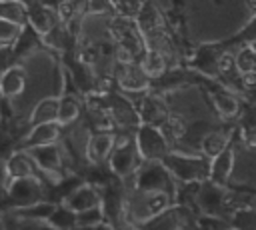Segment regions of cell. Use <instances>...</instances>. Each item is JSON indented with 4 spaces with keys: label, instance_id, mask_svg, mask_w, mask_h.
<instances>
[{
    "label": "cell",
    "instance_id": "1",
    "mask_svg": "<svg viewBox=\"0 0 256 230\" xmlns=\"http://www.w3.org/2000/svg\"><path fill=\"white\" fill-rule=\"evenodd\" d=\"M174 196L164 190H144V188H128L126 190V218L128 224L144 226L150 218L158 216L166 208L172 206Z\"/></svg>",
    "mask_w": 256,
    "mask_h": 230
},
{
    "label": "cell",
    "instance_id": "2",
    "mask_svg": "<svg viewBox=\"0 0 256 230\" xmlns=\"http://www.w3.org/2000/svg\"><path fill=\"white\" fill-rule=\"evenodd\" d=\"M162 162L178 182H204L210 176V164L200 156L170 150Z\"/></svg>",
    "mask_w": 256,
    "mask_h": 230
},
{
    "label": "cell",
    "instance_id": "3",
    "mask_svg": "<svg viewBox=\"0 0 256 230\" xmlns=\"http://www.w3.org/2000/svg\"><path fill=\"white\" fill-rule=\"evenodd\" d=\"M40 200H48V184L42 178H12L8 192H6V200L2 204L0 210L6 208H20V206H28Z\"/></svg>",
    "mask_w": 256,
    "mask_h": 230
},
{
    "label": "cell",
    "instance_id": "4",
    "mask_svg": "<svg viewBox=\"0 0 256 230\" xmlns=\"http://www.w3.org/2000/svg\"><path fill=\"white\" fill-rule=\"evenodd\" d=\"M136 146L142 160H164V156L170 152V142L162 134L160 126L144 122L136 128Z\"/></svg>",
    "mask_w": 256,
    "mask_h": 230
},
{
    "label": "cell",
    "instance_id": "5",
    "mask_svg": "<svg viewBox=\"0 0 256 230\" xmlns=\"http://www.w3.org/2000/svg\"><path fill=\"white\" fill-rule=\"evenodd\" d=\"M108 106H110V114L114 120V126L120 130H136L142 120H140V112L138 106L118 88L108 92Z\"/></svg>",
    "mask_w": 256,
    "mask_h": 230
},
{
    "label": "cell",
    "instance_id": "6",
    "mask_svg": "<svg viewBox=\"0 0 256 230\" xmlns=\"http://www.w3.org/2000/svg\"><path fill=\"white\" fill-rule=\"evenodd\" d=\"M114 82L116 88L122 92H142V90H150V76L144 72L142 64L136 62H128V64H118L114 68Z\"/></svg>",
    "mask_w": 256,
    "mask_h": 230
},
{
    "label": "cell",
    "instance_id": "7",
    "mask_svg": "<svg viewBox=\"0 0 256 230\" xmlns=\"http://www.w3.org/2000/svg\"><path fill=\"white\" fill-rule=\"evenodd\" d=\"M116 144V134L114 130H92L88 140H86V148H84V160L92 162V164H102L108 162L112 150Z\"/></svg>",
    "mask_w": 256,
    "mask_h": 230
},
{
    "label": "cell",
    "instance_id": "8",
    "mask_svg": "<svg viewBox=\"0 0 256 230\" xmlns=\"http://www.w3.org/2000/svg\"><path fill=\"white\" fill-rule=\"evenodd\" d=\"M4 166H6V172L10 174V178H42L44 180V174L42 170L38 168V164L34 162V158L30 156V152L26 148H18L14 150L6 160H4ZM46 182V180H44ZM48 184V182H46Z\"/></svg>",
    "mask_w": 256,
    "mask_h": 230
},
{
    "label": "cell",
    "instance_id": "9",
    "mask_svg": "<svg viewBox=\"0 0 256 230\" xmlns=\"http://www.w3.org/2000/svg\"><path fill=\"white\" fill-rule=\"evenodd\" d=\"M64 126L62 122L54 120V122H42V124H34L28 134L24 136V140L20 142L18 148H32V146H42V144H52L58 142L62 138Z\"/></svg>",
    "mask_w": 256,
    "mask_h": 230
},
{
    "label": "cell",
    "instance_id": "10",
    "mask_svg": "<svg viewBox=\"0 0 256 230\" xmlns=\"http://www.w3.org/2000/svg\"><path fill=\"white\" fill-rule=\"evenodd\" d=\"M138 112H140V120L144 124H154V126H160L170 116V110H168L166 102L154 90H148L142 96V100L138 104Z\"/></svg>",
    "mask_w": 256,
    "mask_h": 230
},
{
    "label": "cell",
    "instance_id": "11",
    "mask_svg": "<svg viewBox=\"0 0 256 230\" xmlns=\"http://www.w3.org/2000/svg\"><path fill=\"white\" fill-rule=\"evenodd\" d=\"M12 50H14L16 60L20 62V60H24L26 56L38 54L40 50H48V48H46V44H44L42 34H40L38 30H34L30 24H24V28H22V32H20L18 40L14 42Z\"/></svg>",
    "mask_w": 256,
    "mask_h": 230
},
{
    "label": "cell",
    "instance_id": "12",
    "mask_svg": "<svg viewBox=\"0 0 256 230\" xmlns=\"http://www.w3.org/2000/svg\"><path fill=\"white\" fill-rule=\"evenodd\" d=\"M26 80H28V76H26L24 66H22L20 62H14V64L0 76V96L10 98V100L18 98V96L26 90Z\"/></svg>",
    "mask_w": 256,
    "mask_h": 230
},
{
    "label": "cell",
    "instance_id": "13",
    "mask_svg": "<svg viewBox=\"0 0 256 230\" xmlns=\"http://www.w3.org/2000/svg\"><path fill=\"white\" fill-rule=\"evenodd\" d=\"M58 22H60L58 10L48 8V6L40 4L38 0L28 4V24H30L34 30H38L42 36H44L46 32H50Z\"/></svg>",
    "mask_w": 256,
    "mask_h": 230
},
{
    "label": "cell",
    "instance_id": "14",
    "mask_svg": "<svg viewBox=\"0 0 256 230\" xmlns=\"http://www.w3.org/2000/svg\"><path fill=\"white\" fill-rule=\"evenodd\" d=\"M82 112H84V94L80 90H64L60 94L58 122H62V126H68V124L80 120Z\"/></svg>",
    "mask_w": 256,
    "mask_h": 230
},
{
    "label": "cell",
    "instance_id": "15",
    "mask_svg": "<svg viewBox=\"0 0 256 230\" xmlns=\"http://www.w3.org/2000/svg\"><path fill=\"white\" fill-rule=\"evenodd\" d=\"M64 204H68L70 208H74L76 212L92 208V206H100L102 204V190L98 186H92L88 182H82L66 200Z\"/></svg>",
    "mask_w": 256,
    "mask_h": 230
},
{
    "label": "cell",
    "instance_id": "16",
    "mask_svg": "<svg viewBox=\"0 0 256 230\" xmlns=\"http://www.w3.org/2000/svg\"><path fill=\"white\" fill-rule=\"evenodd\" d=\"M58 114H60V96H44L30 110L28 122L30 126L42 124V122H54L58 120Z\"/></svg>",
    "mask_w": 256,
    "mask_h": 230
},
{
    "label": "cell",
    "instance_id": "17",
    "mask_svg": "<svg viewBox=\"0 0 256 230\" xmlns=\"http://www.w3.org/2000/svg\"><path fill=\"white\" fill-rule=\"evenodd\" d=\"M134 20H136V24H138L142 36H144V34H150V32H154V30L166 28L164 18H162V12L158 10V6H156L152 0H146V2H144V6L140 8V12H138V16H136Z\"/></svg>",
    "mask_w": 256,
    "mask_h": 230
},
{
    "label": "cell",
    "instance_id": "18",
    "mask_svg": "<svg viewBox=\"0 0 256 230\" xmlns=\"http://www.w3.org/2000/svg\"><path fill=\"white\" fill-rule=\"evenodd\" d=\"M232 160H234L232 148H224L218 156H214L210 164V176H208L210 182H214L216 186H224L232 172Z\"/></svg>",
    "mask_w": 256,
    "mask_h": 230
},
{
    "label": "cell",
    "instance_id": "19",
    "mask_svg": "<svg viewBox=\"0 0 256 230\" xmlns=\"http://www.w3.org/2000/svg\"><path fill=\"white\" fill-rule=\"evenodd\" d=\"M140 64H142L144 72L150 76V80L160 78V76L170 68V60H168V56L162 54L160 50H152V48H146L144 56L140 58Z\"/></svg>",
    "mask_w": 256,
    "mask_h": 230
},
{
    "label": "cell",
    "instance_id": "20",
    "mask_svg": "<svg viewBox=\"0 0 256 230\" xmlns=\"http://www.w3.org/2000/svg\"><path fill=\"white\" fill-rule=\"evenodd\" d=\"M78 228H114V224L106 218L100 204L78 212Z\"/></svg>",
    "mask_w": 256,
    "mask_h": 230
},
{
    "label": "cell",
    "instance_id": "21",
    "mask_svg": "<svg viewBox=\"0 0 256 230\" xmlns=\"http://www.w3.org/2000/svg\"><path fill=\"white\" fill-rule=\"evenodd\" d=\"M48 222L52 228H78V212L74 208H70L68 204L60 202V204H56Z\"/></svg>",
    "mask_w": 256,
    "mask_h": 230
},
{
    "label": "cell",
    "instance_id": "22",
    "mask_svg": "<svg viewBox=\"0 0 256 230\" xmlns=\"http://www.w3.org/2000/svg\"><path fill=\"white\" fill-rule=\"evenodd\" d=\"M0 18L24 26V24H28V4H24L22 0L0 2Z\"/></svg>",
    "mask_w": 256,
    "mask_h": 230
},
{
    "label": "cell",
    "instance_id": "23",
    "mask_svg": "<svg viewBox=\"0 0 256 230\" xmlns=\"http://www.w3.org/2000/svg\"><path fill=\"white\" fill-rule=\"evenodd\" d=\"M160 130H162V134L166 136V140L170 142V146H176L180 140L186 138V124L182 122L180 116H174V114H170V116L160 124Z\"/></svg>",
    "mask_w": 256,
    "mask_h": 230
},
{
    "label": "cell",
    "instance_id": "24",
    "mask_svg": "<svg viewBox=\"0 0 256 230\" xmlns=\"http://www.w3.org/2000/svg\"><path fill=\"white\" fill-rule=\"evenodd\" d=\"M224 148H228V136L222 132H210L200 140V150L204 152V156L214 158L218 156Z\"/></svg>",
    "mask_w": 256,
    "mask_h": 230
},
{
    "label": "cell",
    "instance_id": "25",
    "mask_svg": "<svg viewBox=\"0 0 256 230\" xmlns=\"http://www.w3.org/2000/svg\"><path fill=\"white\" fill-rule=\"evenodd\" d=\"M212 98H214V106H216V110L220 112V116L228 118V116L236 114V110H238V102H236L234 96H230V94L224 92V90H216V92L212 94Z\"/></svg>",
    "mask_w": 256,
    "mask_h": 230
},
{
    "label": "cell",
    "instance_id": "26",
    "mask_svg": "<svg viewBox=\"0 0 256 230\" xmlns=\"http://www.w3.org/2000/svg\"><path fill=\"white\" fill-rule=\"evenodd\" d=\"M22 28L24 26H20L16 22L0 18V46H14V42L18 40V36L22 32Z\"/></svg>",
    "mask_w": 256,
    "mask_h": 230
},
{
    "label": "cell",
    "instance_id": "27",
    "mask_svg": "<svg viewBox=\"0 0 256 230\" xmlns=\"http://www.w3.org/2000/svg\"><path fill=\"white\" fill-rule=\"evenodd\" d=\"M236 68H238L240 74H246L250 70H256V50L252 46L242 48L236 54Z\"/></svg>",
    "mask_w": 256,
    "mask_h": 230
},
{
    "label": "cell",
    "instance_id": "28",
    "mask_svg": "<svg viewBox=\"0 0 256 230\" xmlns=\"http://www.w3.org/2000/svg\"><path fill=\"white\" fill-rule=\"evenodd\" d=\"M116 6L112 0H88V14H114Z\"/></svg>",
    "mask_w": 256,
    "mask_h": 230
},
{
    "label": "cell",
    "instance_id": "29",
    "mask_svg": "<svg viewBox=\"0 0 256 230\" xmlns=\"http://www.w3.org/2000/svg\"><path fill=\"white\" fill-rule=\"evenodd\" d=\"M14 62H18V60H16V56H14L12 46H0V76H2Z\"/></svg>",
    "mask_w": 256,
    "mask_h": 230
},
{
    "label": "cell",
    "instance_id": "30",
    "mask_svg": "<svg viewBox=\"0 0 256 230\" xmlns=\"http://www.w3.org/2000/svg\"><path fill=\"white\" fill-rule=\"evenodd\" d=\"M232 66H236V56H232V54H220V56H218V60H216L218 72L226 74V72L232 70Z\"/></svg>",
    "mask_w": 256,
    "mask_h": 230
},
{
    "label": "cell",
    "instance_id": "31",
    "mask_svg": "<svg viewBox=\"0 0 256 230\" xmlns=\"http://www.w3.org/2000/svg\"><path fill=\"white\" fill-rule=\"evenodd\" d=\"M242 84H244V88L254 90L256 88V70H250V72L242 74Z\"/></svg>",
    "mask_w": 256,
    "mask_h": 230
},
{
    "label": "cell",
    "instance_id": "32",
    "mask_svg": "<svg viewBox=\"0 0 256 230\" xmlns=\"http://www.w3.org/2000/svg\"><path fill=\"white\" fill-rule=\"evenodd\" d=\"M244 144L252 150H256V130H248L246 132V138H244Z\"/></svg>",
    "mask_w": 256,
    "mask_h": 230
},
{
    "label": "cell",
    "instance_id": "33",
    "mask_svg": "<svg viewBox=\"0 0 256 230\" xmlns=\"http://www.w3.org/2000/svg\"><path fill=\"white\" fill-rule=\"evenodd\" d=\"M38 2L44 4V6H48V8H54V10H58L60 4H62V0H38Z\"/></svg>",
    "mask_w": 256,
    "mask_h": 230
},
{
    "label": "cell",
    "instance_id": "34",
    "mask_svg": "<svg viewBox=\"0 0 256 230\" xmlns=\"http://www.w3.org/2000/svg\"><path fill=\"white\" fill-rule=\"evenodd\" d=\"M246 6H248V12L256 16V0H246Z\"/></svg>",
    "mask_w": 256,
    "mask_h": 230
},
{
    "label": "cell",
    "instance_id": "35",
    "mask_svg": "<svg viewBox=\"0 0 256 230\" xmlns=\"http://www.w3.org/2000/svg\"><path fill=\"white\" fill-rule=\"evenodd\" d=\"M0 124H4V110H2V96H0Z\"/></svg>",
    "mask_w": 256,
    "mask_h": 230
},
{
    "label": "cell",
    "instance_id": "36",
    "mask_svg": "<svg viewBox=\"0 0 256 230\" xmlns=\"http://www.w3.org/2000/svg\"><path fill=\"white\" fill-rule=\"evenodd\" d=\"M0 228H4V222H2V210H0Z\"/></svg>",
    "mask_w": 256,
    "mask_h": 230
},
{
    "label": "cell",
    "instance_id": "37",
    "mask_svg": "<svg viewBox=\"0 0 256 230\" xmlns=\"http://www.w3.org/2000/svg\"><path fill=\"white\" fill-rule=\"evenodd\" d=\"M120 2H122V0H112V4H114V6H118Z\"/></svg>",
    "mask_w": 256,
    "mask_h": 230
},
{
    "label": "cell",
    "instance_id": "38",
    "mask_svg": "<svg viewBox=\"0 0 256 230\" xmlns=\"http://www.w3.org/2000/svg\"><path fill=\"white\" fill-rule=\"evenodd\" d=\"M24 4H30V2H36V0H22Z\"/></svg>",
    "mask_w": 256,
    "mask_h": 230
},
{
    "label": "cell",
    "instance_id": "39",
    "mask_svg": "<svg viewBox=\"0 0 256 230\" xmlns=\"http://www.w3.org/2000/svg\"><path fill=\"white\" fill-rule=\"evenodd\" d=\"M252 48H254V50H256V40H254V42H252Z\"/></svg>",
    "mask_w": 256,
    "mask_h": 230
},
{
    "label": "cell",
    "instance_id": "40",
    "mask_svg": "<svg viewBox=\"0 0 256 230\" xmlns=\"http://www.w3.org/2000/svg\"><path fill=\"white\" fill-rule=\"evenodd\" d=\"M0 2H8V0H0Z\"/></svg>",
    "mask_w": 256,
    "mask_h": 230
}]
</instances>
